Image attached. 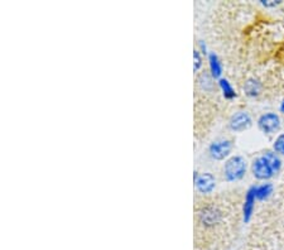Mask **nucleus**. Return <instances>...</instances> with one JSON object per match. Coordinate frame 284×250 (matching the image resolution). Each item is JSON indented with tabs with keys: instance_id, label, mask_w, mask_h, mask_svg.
<instances>
[{
	"instance_id": "423d86ee",
	"label": "nucleus",
	"mask_w": 284,
	"mask_h": 250,
	"mask_svg": "<svg viewBox=\"0 0 284 250\" xmlns=\"http://www.w3.org/2000/svg\"><path fill=\"white\" fill-rule=\"evenodd\" d=\"M253 124V119H251L250 114L246 111H238L234 115H231L230 120H229V129L235 133H241V131L249 129Z\"/></svg>"
},
{
	"instance_id": "0eeeda50",
	"label": "nucleus",
	"mask_w": 284,
	"mask_h": 250,
	"mask_svg": "<svg viewBox=\"0 0 284 250\" xmlns=\"http://www.w3.org/2000/svg\"><path fill=\"white\" fill-rule=\"evenodd\" d=\"M195 186L200 193L208 194L215 189L216 178L211 173H201L195 179Z\"/></svg>"
},
{
	"instance_id": "f8f14e48",
	"label": "nucleus",
	"mask_w": 284,
	"mask_h": 250,
	"mask_svg": "<svg viewBox=\"0 0 284 250\" xmlns=\"http://www.w3.org/2000/svg\"><path fill=\"white\" fill-rule=\"evenodd\" d=\"M260 90H261L260 82H259L258 80H255V78H249V80L245 82V85H244V91H245L246 95L251 96V97L258 96L259 93H260Z\"/></svg>"
},
{
	"instance_id": "9b49d317",
	"label": "nucleus",
	"mask_w": 284,
	"mask_h": 250,
	"mask_svg": "<svg viewBox=\"0 0 284 250\" xmlns=\"http://www.w3.org/2000/svg\"><path fill=\"white\" fill-rule=\"evenodd\" d=\"M273 193V184L263 183L255 186V196L258 201H266Z\"/></svg>"
},
{
	"instance_id": "dca6fc26",
	"label": "nucleus",
	"mask_w": 284,
	"mask_h": 250,
	"mask_svg": "<svg viewBox=\"0 0 284 250\" xmlns=\"http://www.w3.org/2000/svg\"><path fill=\"white\" fill-rule=\"evenodd\" d=\"M193 60H195V62H193V71L197 72L201 68V66H202V57H201V52L198 49L193 51Z\"/></svg>"
},
{
	"instance_id": "2eb2a0df",
	"label": "nucleus",
	"mask_w": 284,
	"mask_h": 250,
	"mask_svg": "<svg viewBox=\"0 0 284 250\" xmlns=\"http://www.w3.org/2000/svg\"><path fill=\"white\" fill-rule=\"evenodd\" d=\"M273 149L276 154H281V156H284V133L279 134V135L276 136V139L274 140L273 144Z\"/></svg>"
},
{
	"instance_id": "1a4fd4ad",
	"label": "nucleus",
	"mask_w": 284,
	"mask_h": 250,
	"mask_svg": "<svg viewBox=\"0 0 284 250\" xmlns=\"http://www.w3.org/2000/svg\"><path fill=\"white\" fill-rule=\"evenodd\" d=\"M207 57H208V67H210V75L212 76L213 80H215V78H218V80H220L221 75H222V65H221L217 55L211 52L208 53Z\"/></svg>"
},
{
	"instance_id": "6ab92c4d",
	"label": "nucleus",
	"mask_w": 284,
	"mask_h": 250,
	"mask_svg": "<svg viewBox=\"0 0 284 250\" xmlns=\"http://www.w3.org/2000/svg\"><path fill=\"white\" fill-rule=\"evenodd\" d=\"M279 109H280V111H281V113H283V114H284V100H283V101H281V104H280V108H279Z\"/></svg>"
},
{
	"instance_id": "f257e3e1",
	"label": "nucleus",
	"mask_w": 284,
	"mask_h": 250,
	"mask_svg": "<svg viewBox=\"0 0 284 250\" xmlns=\"http://www.w3.org/2000/svg\"><path fill=\"white\" fill-rule=\"evenodd\" d=\"M248 164L244 157L233 156L223 164V177L228 182L240 181L246 173Z\"/></svg>"
},
{
	"instance_id": "f03ea898",
	"label": "nucleus",
	"mask_w": 284,
	"mask_h": 250,
	"mask_svg": "<svg viewBox=\"0 0 284 250\" xmlns=\"http://www.w3.org/2000/svg\"><path fill=\"white\" fill-rule=\"evenodd\" d=\"M222 211L215 205H206L202 209L198 210L197 220L206 229H212L222 221Z\"/></svg>"
},
{
	"instance_id": "ddd939ff",
	"label": "nucleus",
	"mask_w": 284,
	"mask_h": 250,
	"mask_svg": "<svg viewBox=\"0 0 284 250\" xmlns=\"http://www.w3.org/2000/svg\"><path fill=\"white\" fill-rule=\"evenodd\" d=\"M263 157L266 159V161H268V163L270 164V167H271V169L274 171V173L276 174L279 171H280L281 161H280V158H279V156L275 153V152L266 151L265 153H263Z\"/></svg>"
},
{
	"instance_id": "9d476101",
	"label": "nucleus",
	"mask_w": 284,
	"mask_h": 250,
	"mask_svg": "<svg viewBox=\"0 0 284 250\" xmlns=\"http://www.w3.org/2000/svg\"><path fill=\"white\" fill-rule=\"evenodd\" d=\"M218 87H220L223 97L228 98V100H233V98H235L236 96H238L235 88L233 87V85H231V82L228 80V78L221 77L220 80H218Z\"/></svg>"
},
{
	"instance_id": "4468645a",
	"label": "nucleus",
	"mask_w": 284,
	"mask_h": 250,
	"mask_svg": "<svg viewBox=\"0 0 284 250\" xmlns=\"http://www.w3.org/2000/svg\"><path fill=\"white\" fill-rule=\"evenodd\" d=\"M212 80H213V77L210 75V73L203 72V73H201L200 76H198L197 82H198V85H200V87L202 88V90L208 91V90H211V88H212V85H213Z\"/></svg>"
},
{
	"instance_id": "7ed1b4c3",
	"label": "nucleus",
	"mask_w": 284,
	"mask_h": 250,
	"mask_svg": "<svg viewBox=\"0 0 284 250\" xmlns=\"http://www.w3.org/2000/svg\"><path fill=\"white\" fill-rule=\"evenodd\" d=\"M233 151V141L230 139H217L208 145V156L215 161H223Z\"/></svg>"
},
{
	"instance_id": "20e7f679",
	"label": "nucleus",
	"mask_w": 284,
	"mask_h": 250,
	"mask_svg": "<svg viewBox=\"0 0 284 250\" xmlns=\"http://www.w3.org/2000/svg\"><path fill=\"white\" fill-rule=\"evenodd\" d=\"M251 173L259 181H266L270 179L274 176V171L271 169L270 164L268 163L265 158L263 157V154L259 157H256L251 163Z\"/></svg>"
},
{
	"instance_id": "f3484780",
	"label": "nucleus",
	"mask_w": 284,
	"mask_h": 250,
	"mask_svg": "<svg viewBox=\"0 0 284 250\" xmlns=\"http://www.w3.org/2000/svg\"><path fill=\"white\" fill-rule=\"evenodd\" d=\"M261 4L264 5V7H276L278 4H280V2H261Z\"/></svg>"
},
{
	"instance_id": "39448f33",
	"label": "nucleus",
	"mask_w": 284,
	"mask_h": 250,
	"mask_svg": "<svg viewBox=\"0 0 284 250\" xmlns=\"http://www.w3.org/2000/svg\"><path fill=\"white\" fill-rule=\"evenodd\" d=\"M256 124L264 134H274L280 128V119H279L278 114L265 113L259 116Z\"/></svg>"
},
{
	"instance_id": "6e6552de",
	"label": "nucleus",
	"mask_w": 284,
	"mask_h": 250,
	"mask_svg": "<svg viewBox=\"0 0 284 250\" xmlns=\"http://www.w3.org/2000/svg\"><path fill=\"white\" fill-rule=\"evenodd\" d=\"M255 186L249 187L248 191H246L245 193V199H244V204H243V212H241V214H243L244 222L250 221L251 216H253L254 214V209H255V201H256Z\"/></svg>"
},
{
	"instance_id": "a211bd4d",
	"label": "nucleus",
	"mask_w": 284,
	"mask_h": 250,
	"mask_svg": "<svg viewBox=\"0 0 284 250\" xmlns=\"http://www.w3.org/2000/svg\"><path fill=\"white\" fill-rule=\"evenodd\" d=\"M200 47H201V51H202V53H207L206 52V44H203L202 40H200Z\"/></svg>"
}]
</instances>
